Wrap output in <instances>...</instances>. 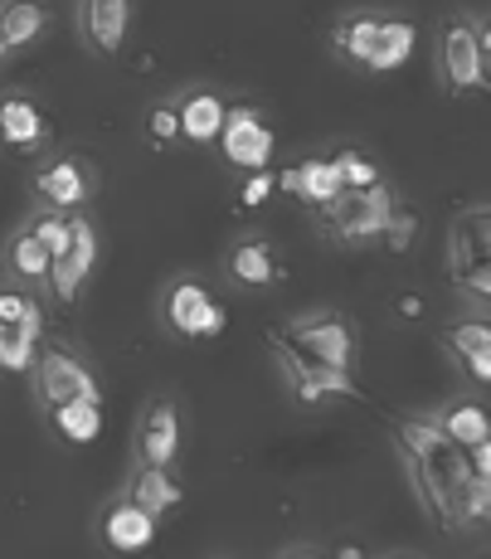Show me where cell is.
<instances>
[{
  "mask_svg": "<svg viewBox=\"0 0 491 559\" xmlns=\"http://www.w3.org/2000/svg\"><path fill=\"white\" fill-rule=\"evenodd\" d=\"M414 234H419V219H414V214L399 204V210L390 214V224H384V234H380V239L390 243L394 253H404V249H409V239H414Z\"/></svg>",
  "mask_w": 491,
  "mask_h": 559,
  "instance_id": "obj_33",
  "label": "cell"
},
{
  "mask_svg": "<svg viewBox=\"0 0 491 559\" xmlns=\"http://www.w3.org/2000/svg\"><path fill=\"white\" fill-rule=\"evenodd\" d=\"M394 448H399L404 467H409V481H414V491H419L429 521H438L447 531V507H453L457 487L472 477L467 448H457L453 438L438 433L429 414H404L399 424H394Z\"/></svg>",
  "mask_w": 491,
  "mask_h": 559,
  "instance_id": "obj_1",
  "label": "cell"
},
{
  "mask_svg": "<svg viewBox=\"0 0 491 559\" xmlns=\"http://www.w3.org/2000/svg\"><path fill=\"white\" fill-rule=\"evenodd\" d=\"M180 448H185V414L170 394L142 404L136 414V433H132V462H156V467H176Z\"/></svg>",
  "mask_w": 491,
  "mask_h": 559,
  "instance_id": "obj_11",
  "label": "cell"
},
{
  "mask_svg": "<svg viewBox=\"0 0 491 559\" xmlns=\"http://www.w3.org/2000/svg\"><path fill=\"white\" fill-rule=\"evenodd\" d=\"M277 555H322V550H316V545H283Z\"/></svg>",
  "mask_w": 491,
  "mask_h": 559,
  "instance_id": "obj_35",
  "label": "cell"
},
{
  "mask_svg": "<svg viewBox=\"0 0 491 559\" xmlns=\"http://www.w3.org/2000/svg\"><path fill=\"white\" fill-rule=\"evenodd\" d=\"M59 10L55 0H0V35H5L10 53H29L49 39Z\"/></svg>",
  "mask_w": 491,
  "mask_h": 559,
  "instance_id": "obj_19",
  "label": "cell"
},
{
  "mask_svg": "<svg viewBox=\"0 0 491 559\" xmlns=\"http://www.w3.org/2000/svg\"><path fill=\"white\" fill-rule=\"evenodd\" d=\"M283 186L292 190V195L302 200L307 210H316V204H326V200H336V195H340L336 160H331V152L297 160V166H292V170H287V176H283Z\"/></svg>",
  "mask_w": 491,
  "mask_h": 559,
  "instance_id": "obj_25",
  "label": "cell"
},
{
  "mask_svg": "<svg viewBox=\"0 0 491 559\" xmlns=\"http://www.w3.org/2000/svg\"><path fill=\"white\" fill-rule=\"evenodd\" d=\"M433 79L447 98H477L491 83V20L457 10L433 35Z\"/></svg>",
  "mask_w": 491,
  "mask_h": 559,
  "instance_id": "obj_2",
  "label": "cell"
},
{
  "mask_svg": "<svg viewBox=\"0 0 491 559\" xmlns=\"http://www.w3.org/2000/svg\"><path fill=\"white\" fill-rule=\"evenodd\" d=\"M0 321H15V326H35L45 331L49 317H45V297L29 293V287H10L0 283Z\"/></svg>",
  "mask_w": 491,
  "mask_h": 559,
  "instance_id": "obj_29",
  "label": "cell"
},
{
  "mask_svg": "<svg viewBox=\"0 0 491 559\" xmlns=\"http://www.w3.org/2000/svg\"><path fill=\"white\" fill-rule=\"evenodd\" d=\"M49 267H55V253H49L25 224H15L5 249H0V283L29 287V293L49 297Z\"/></svg>",
  "mask_w": 491,
  "mask_h": 559,
  "instance_id": "obj_16",
  "label": "cell"
},
{
  "mask_svg": "<svg viewBox=\"0 0 491 559\" xmlns=\"http://www.w3.org/2000/svg\"><path fill=\"white\" fill-rule=\"evenodd\" d=\"M215 152L224 156V166L239 170V176H249V170H268L273 156H277V132H273L268 117H263V107L229 103L224 127L215 136Z\"/></svg>",
  "mask_w": 491,
  "mask_h": 559,
  "instance_id": "obj_7",
  "label": "cell"
},
{
  "mask_svg": "<svg viewBox=\"0 0 491 559\" xmlns=\"http://www.w3.org/2000/svg\"><path fill=\"white\" fill-rule=\"evenodd\" d=\"M447 346V356L453 365L467 374V384L472 390H482L491 380V326L482 311H467L463 321H453V326H443V336H438Z\"/></svg>",
  "mask_w": 491,
  "mask_h": 559,
  "instance_id": "obj_17",
  "label": "cell"
},
{
  "mask_svg": "<svg viewBox=\"0 0 491 559\" xmlns=\"http://www.w3.org/2000/svg\"><path fill=\"white\" fill-rule=\"evenodd\" d=\"M170 103H176V117H180V142L200 146V152L215 146L224 112H229V98H224L219 88H209V83H190V88H180Z\"/></svg>",
  "mask_w": 491,
  "mask_h": 559,
  "instance_id": "obj_18",
  "label": "cell"
},
{
  "mask_svg": "<svg viewBox=\"0 0 491 559\" xmlns=\"http://www.w3.org/2000/svg\"><path fill=\"white\" fill-rule=\"evenodd\" d=\"M268 190H273V166L268 170H249V176H243V204H263L268 200Z\"/></svg>",
  "mask_w": 491,
  "mask_h": 559,
  "instance_id": "obj_34",
  "label": "cell"
},
{
  "mask_svg": "<svg viewBox=\"0 0 491 559\" xmlns=\"http://www.w3.org/2000/svg\"><path fill=\"white\" fill-rule=\"evenodd\" d=\"M268 346H273V360H277V370H283L287 390L297 394V404L316 408V404H331V400H360L356 370H336V365L312 360L307 350H297L283 331H273Z\"/></svg>",
  "mask_w": 491,
  "mask_h": 559,
  "instance_id": "obj_6",
  "label": "cell"
},
{
  "mask_svg": "<svg viewBox=\"0 0 491 559\" xmlns=\"http://www.w3.org/2000/svg\"><path fill=\"white\" fill-rule=\"evenodd\" d=\"M453 287H457V297H463L467 311H482V317H487V302H491V263L457 267V273H453Z\"/></svg>",
  "mask_w": 491,
  "mask_h": 559,
  "instance_id": "obj_31",
  "label": "cell"
},
{
  "mask_svg": "<svg viewBox=\"0 0 491 559\" xmlns=\"http://www.w3.org/2000/svg\"><path fill=\"white\" fill-rule=\"evenodd\" d=\"M20 224H25V229L35 234V239L45 243V249L55 253V258L69 249V214L55 210V204H39V200H35V204H29V214H25Z\"/></svg>",
  "mask_w": 491,
  "mask_h": 559,
  "instance_id": "obj_30",
  "label": "cell"
},
{
  "mask_svg": "<svg viewBox=\"0 0 491 559\" xmlns=\"http://www.w3.org/2000/svg\"><path fill=\"white\" fill-rule=\"evenodd\" d=\"M93 535H98V545L108 555H142L156 545L161 521H156L152 511H142L122 487H117V497L98 511V521H93Z\"/></svg>",
  "mask_w": 491,
  "mask_h": 559,
  "instance_id": "obj_13",
  "label": "cell"
},
{
  "mask_svg": "<svg viewBox=\"0 0 491 559\" xmlns=\"http://www.w3.org/2000/svg\"><path fill=\"white\" fill-rule=\"evenodd\" d=\"M394 210H399V190H394L390 180H380V186H366V190H340L336 200L316 204L312 219L331 243L356 249V243H380Z\"/></svg>",
  "mask_w": 491,
  "mask_h": 559,
  "instance_id": "obj_3",
  "label": "cell"
},
{
  "mask_svg": "<svg viewBox=\"0 0 491 559\" xmlns=\"http://www.w3.org/2000/svg\"><path fill=\"white\" fill-rule=\"evenodd\" d=\"M414 45H419V29L414 20L404 15H384L380 29H375V45H370V59H366V73H394L409 63Z\"/></svg>",
  "mask_w": 491,
  "mask_h": 559,
  "instance_id": "obj_26",
  "label": "cell"
},
{
  "mask_svg": "<svg viewBox=\"0 0 491 559\" xmlns=\"http://www.w3.org/2000/svg\"><path fill=\"white\" fill-rule=\"evenodd\" d=\"M132 29V0H73V35L93 59H117Z\"/></svg>",
  "mask_w": 491,
  "mask_h": 559,
  "instance_id": "obj_14",
  "label": "cell"
},
{
  "mask_svg": "<svg viewBox=\"0 0 491 559\" xmlns=\"http://www.w3.org/2000/svg\"><path fill=\"white\" fill-rule=\"evenodd\" d=\"M25 380H29V400H35V408H55V404H69V400H103L98 370H93L73 346H63V341H39L35 370H29Z\"/></svg>",
  "mask_w": 491,
  "mask_h": 559,
  "instance_id": "obj_4",
  "label": "cell"
},
{
  "mask_svg": "<svg viewBox=\"0 0 491 559\" xmlns=\"http://www.w3.org/2000/svg\"><path fill=\"white\" fill-rule=\"evenodd\" d=\"M447 263L472 267V263H491V210L487 204H467L453 214V229H447Z\"/></svg>",
  "mask_w": 491,
  "mask_h": 559,
  "instance_id": "obj_21",
  "label": "cell"
},
{
  "mask_svg": "<svg viewBox=\"0 0 491 559\" xmlns=\"http://www.w3.org/2000/svg\"><path fill=\"white\" fill-rule=\"evenodd\" d=\"M146 132H152V142L156 146H170V142H180V117H176V103H156L152 112H146Z\"/></svg>",
  "mask_w": 491,
  "mask_h": 559,
  "instance_id": "obj_32",
  "label": "cell"
},
{
  "mask_svg": "<svg viewBox=\"0 0 491 559\" xmlns=\"http://www.w3.org/2000/svg\"><path fill=\"white\" fill-rule=\"evenodd\" d=\"M122 491L142 511H152L156 521H166V515L185 501V481H180L170 467H156V462H132V477L122 481Z\"/></svg>",
  "mask_w": 491,
  "mask_h": 559,
  "instance_id": "obj_20",
  "label": "cell"
},
{
  "mask_svg": "<svg viewBox=\"0 0 491 559\" xmlns=\"http://www.w3.org/2000/svg\"><path fill=\"white\" fill-rule=\"evenodd\" d=\"M29 190H35L39 204H55V210L73 214V210H88L93 195H98V176L83 156L63 152V156H49L29 170Z\"/></svg>",
  "mask_w": 491,
  "mask_h": 559,
  "instance_id": "obj_10",
  "label": "cell"
},
{
  "mask_svg": "<svg viewBox=\"0 0 491 559\" xmlns=\"http://www.w3.org/2000/svg\"><path fill=\"white\" fill-rule=\"evenodd\" d=\"M15 59V53H10V45H5V35H0V69H5V63Z\"/></svg>",
  "mask_w": 491,
  "mask_h": 559,
  "instance_id": "obj_36",
  "label": "cell"
},
{
  "mask_svg": "<svg viewBox=\"0 0 491 559\" xmlns=\"http://www.w3.org/2000/svg\"><path fill=\"white\" fill-rule=\"evenodd\" d=\"M297 350H307L312 360L336 365V370H356L360 356V336H356V321L346 311H307V317H292L283 331Z\"/></svg>",
  "mask_w": 491,
  "mask_h": 559,
  "instance_id": "obj_8",
  "label": "cell"
},
{
  "mask_svg": "<svg viewBox=\"0 0 491 559\" xmlns=\"http://www.w3.org/2000/svg\"><path fill=\"white\" fill-rule=\"evenodd\" d=\"M429 418H433L438 433L453 438L457 448H477V443H487L491 438V418H487V408L477 404L472 394H453V400L429 408Z\"/></svg>",
  "mask_w": 491,
  "mask_h": 559,
  "instance_id": "obj_23",
  "label": "cell"
},
{
  "mask_svg": "<svg viewBox=\"0 0 491 559\" xmlns=\"http://www.w3.org/2000/svg\"><path fill=\"white\" fill-rule=\"evenodd\" d=\"M39 414L55 428L59 443H69V448H88L103 433V400H69L55 408H39Z\"/></svg>",
  "mask_w": 491,
  "mask_h": 559,
  "instance_id": "obj_24",
  "label": "cell"
},
{
  "mask_svg": "<svg viewBox=\"0 0 491 559\" xmlns=\"http://www.w3.org/2000/svg\"><path fill=\"white\" fill-rule=\"evenodd\" d=\"M39 341H45V331L15 326V321H0V374H20V380H25V374L35 370Z\"/></svg>",
  "mask_w": 491,
  "mask_h": 559,
  "instance_id": "obj_27",
  "label": "cell"
},
{
  "mask_svg": "<svg viewBox=\"0 0 491 559\" xmlns=\"http://www.w3.org/2000/svg\"><path fill=\"white\" fill-rule=\"evenodd\" d=\"M384 10H370V5H356L331 25V53H336L346 69H360L366 73V59H370V45H375V29H380Z\"/></svg>",
  "mask_w": 491,
  "mask_h": 559,
  "instance_id": "obj_22",
  "label": "cell"
},
{
  "mask_svg": "<svg viewBox=\"0 0 491 559\" xmlns=\"http://www.w3.org/2000/svg\"><path fill=\"white\" fill-rule=\"evenodd\" d=\"M331 160H336L340 190H366V186H380V180H384V166L366 152V146H336Z\"/></svg>",
  "mask_w": 491,
  "mask_h": 559,
  "instance_id": "obj_28",
  "label": "cell"
},
{
  "mask_svg": "<svg viewBox=\"0 0 491 559\" xmlns=\"http://www.w3.org/2000/svg\"><path fill=\"white\" fill-rule=\"evenodd\" d=\"M98 258H103L98 224H93L88 210H73L69 214V249H63L55 258V267H49V297H55L59 307H73L83 297V287H88Z\"/></svg>",
  "mask_w": 491,
  "mask_h": 559,
  "instance_id": "obj_9",
  "label": "cell"
},
{
  "mask_svg": "<svg viewBox=\"0 0 491 559\" xmlns=\"http://www.w3.org/2000/svg\"><path fill=\"white\" fill-rule=\"evenodd\" d=\"M49 146V117L25 88H0V156L35 160Z\"/></svg>",
  "mask_w": 491,
  "mask_h": 559,
  "instance_id": "obj_12",
  "label": "cell"
},
{
  "mask_svg": "<svg viewBox=\"0 0 491 559\" xmlns=\"http://www.w3.org/2000/svg\"><path fill=\"white\" fill-rule=\"evenodd\" d=\"M156 321H161V331L170 341H215L224 331V311L215 302V293L190 273L170 277L161 287V297H156Z\"/></svg>",
  "mask_w": 491,
  "mask_h": 559,
  "instance_id": "obj_5",
  "label": "cell"
},
{
  "mask_svg": "<svg viewBox=\"0 0 491 559\" xmlns=\"http://www.w3.org/2000/svg\"><path fill=\"white\" fill-rule=\"evenodd\" d=\"M224 277H229V287H239V293L273 287L277 277H283L273 239H263V234H233V239L224 243Z\"/></svg>",
  "mask_w": 491,
  "mask_h": 559,
  "instance_id": "obj_15",
  "label": "cell"
}]
</instances>
